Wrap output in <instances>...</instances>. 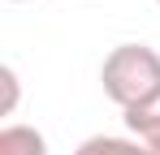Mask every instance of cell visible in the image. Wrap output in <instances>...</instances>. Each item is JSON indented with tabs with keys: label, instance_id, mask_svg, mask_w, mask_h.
I'll use <instances>...</instances> for the list:
<instances>
[{
	"label": "cell",
	"instance_id": "6da1fadb",
	"mask_svg": "<svg viewBox=\"0 0 160 155\" xmlns=\"http://www.w3.org/2000/svg\"><path fill=\"white\" fill-rule=\"evenodd\" d=\"M100 82L104 95L126 112L160 91V52L147 43H117L100 65Z\"/></svg>",
	"mask_w": 160,
	"mask_h": 155
},
{
	"label": "cell",
	"instance_id": "7a4b0ae2",
	"mask_svg": "<svg viewBox=\"0 0 160 155\" xmlns=\"http://www.w3.org/2000/svg\"><path fill=\"white\" fill-rule=\"evenodd\" d=\"M126 129H130L143 147H147V142H160V91L147 95L143 103L126 108Z\"/></svg>",
	"mask_w": 160,
	"mask_h": 155
},
{
	"label": "cell",
	"instance_id": "3957f363",
	"mask_svg": "<svg viewBox=\"0 0 160 155\" xmlns=\"http://www.w3.org/2000/svg\"><path fill=\"white\" fill-rule=\"evenodd\" d=\"M0 155H48V138L35 125H4L0 129Z\"/></svg>",
	"mask_w": 160,
	"mask_h": 155
},
{
	"label": "cell",
	"instance_id": "277c9868",
	"mask_svg": "<svg viewBox=\"0 0 160 155\" xmlns=\"http://www.w3.org/2000/svg\"><path fill=\"white\" fill-rule=\"evenodd\" d=\"M74 155H147L143 142H134V138H112V134H95V138H87L78 142V151Z\"/></svg>",
	"mask_w": 160,
	"mask_h": 155
},
{
	"label": "cell",
	"instance_id": "5b68a950",
	"mask_svg": "<svg viewBox=\"0 0 160 155\" xmlns=\"http://www.w3.org/2000/svg\"><path fill=\"white\" fill-rule=\"evenodd\" d=\"M0 82H4V108H0V112L9 116V112L18 108V73H13V65H4V69H0Z\"/></svg>",
	"mask_w": 160,
	"mask_h": 155
},
{
	"label": "cell",
	"instance_id": "8992f818",
	"mask_svg": "<svg viewBox=\"0 0 160 155\" xmlns=\"http://www.w3.org/2000/svg\"><path fill=\"white\" fill-rule=\"evenodd\" d=\"M147 155H160V142H147Z\"/></svg>",
	"mask_w": 160,
	"mask_h": 155
},
{
	"label": "cell",
	"instance_id": "52a82bcc",
	"mask_svg": "<svg viewBox=\"0 0 160 155\" xmlns=\"http://www.w3.org/2000/svg\"><path fill=\"white\" fill-rule=\"evenodd\" d=\"M156 4H160V0H156Z\"/></svg>",
	"mask_w": 160,
	"mask_h": 155
}]
</instances>
